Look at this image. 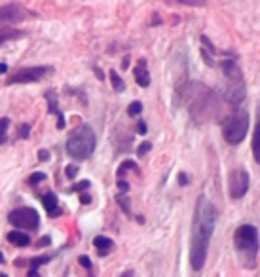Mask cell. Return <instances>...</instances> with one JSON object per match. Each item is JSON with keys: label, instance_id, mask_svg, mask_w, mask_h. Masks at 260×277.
Segmentation results:
<instances>
[{"label": "cell", "instance_id": "cell-1", "mask_svg": "<svg viewBox=\"0 0 260 277\" xmlns=\"http://www.w3.org/2000/svg\"><path fill=\"white\" fill-rule=\"evenodd\" d=\"M219 218V211L213 201L205 196L198 198L194 220H192V237H190V266L194 272H200L207 260L209 243L215 232V224Z\"/></svg>", "mask_w": 260, "mask_h": 277}, {"label": "cell", "instance_id": "cell-2", "mask_svg": "<svg viewBox=\"0 0 260 277\" xmlns=\"http://www.w3.org/2000/svg\"><path fill=\"white\" fill-rule=\"evenodd\" d=\"M95 146H97V137L89 123H80L78 127H74L67 138V152L70 158L78 161H84L91 156L95 152Z\"/></svg>", "mask_w": 260, "mask_h": 277}, {"label": "cell", "instance_id": "cell-3", "mask_svg": "<svg viewBox=\"0 0 260 277\" xmlns=\"http://www.w3.org/2000/svg\"><path fill=\"white\" fill-rule=\"evenodd\" d=\"M234 247L245 262V266L253 268L257 264V255H259V232H257V228L251 224L240 226L234 234Z\"/></svg>", "mask_w": 260, "mask_h": 277}, {"label": "cell", "instance_id": "cell-4", "mask_svg": "<svg viewBox=\"0 0 260 277\" xmlns=\"http://www.w3.org/2000/svg\"><path fill=\"white\" fill-rule=\"evenodd\" d=\"M222 74L226 76V89H224V99L230 104L238 106L243 103L247 87H245V80H243V72L238 67L236 61H222L220 63Z\"/></svg>", "mask_w": 260, "mask_h": 277}, {"label": "cell", "instance_id": "cell-5", "mask_svg": "<svg viewBox=\"0 0 260 277\" xmlns=\"http://www.w3.org/2000/svg\"><path fill=\"white\" fill-rule=\"evenodd\" d=\"M247 131H249V114L243 108H238L222 123V137L228 144L243 142V138L247 137Z\"/></svg>", "mask_w": 260, "mask_h": 277}, {"label": "cell", "instance_id": "cell-6", "mask_svg": "<svg viewBox=\"0 0 260 277\" xmlns=\"http://www.w3.org/2000/svg\"><path fill=\"white\" fill-rule=\"evenodd\" d=\"M8 220L12 222V226H16L19 230H38L40 215L33 207H19L10 213Z\"/></svg>", "mask_w": 260, "mask_h": 277}, {"label": "cell", "instance_id": "cell-7", "mask_svg": "<svg viewBox=\"0 0 260 277\" xmlns=\"http://www.w3.org/2000/svg\"><path fill=\"white\" fill-rule=\"evenodd\" d=\"M53 72V67L50 65H42V67H29V69H21L18 72H14L8 78V86L12 84H33V82H40L42 78H46L48 74Z\"/></svg>", "mask_w": 260, "mask_h": 277}, {"label": "cell", "instance_id": "cell-8", "mask_svg": "<svg viewBox=\"0 0 260 277\" xmlns=\"http://www.w3.org/2000/svg\"><path fill=\"white\" fill-rule=\"evenodd\" d=\"M249 184H251V178H249V173L243 169V167H238L230 173V178H228V190H230V198L232 199H241L243 196L249 190Z\"/></svg>", "mask_w": 260, "mask_h": 277}, {"label": "cell", "instance_id": "cell-9", "mask_svg": "<svg viewBox=\"0 0 260 277\" xmlns=\"http://www.w3.org/2000/svg\"><path fill=\"white\" fill-rule=\"evenodd\" d=\"M27 16H31L29 10H25L21 4L18 2H12V4H6L0 8V27L2 25H14L19 23L23 19H27Z\"/></svg>", "mask_w": 260, "mask_h": 277}, {"label": "cell", "instance_id": "cell-10", "mask_svg": "<svg viewBox=\"0 0 260 277\" xmlns=\"http://www.w3.org/2000/svg\"><path fill=\"white\" fill-rule=\"evenodd\" d=\"M44 97H46V103H48V112L59 118V120H57V127H59V129H65L67 121H65V116H63V112L59 110V103H57V93H55L53 89H48Z\"/></svg>", "mask_w": 260, "mask_h": 277}, {"label": "cell", "instance_id": "cell-11", "mask_svg": "<svg viewBox=\"0 0 260 277\" xmlns=\"http://www.w3.org/2000/svg\"><path fill=\"white\" fill-rule=\"evenodd\" d=\"M133 76H135V82H137L140 87L150 86V74H148L146 61H144V59H140L139 63H137V67L133 69Z\"/></svg>", "mask_w": 260, "mask_h": 277}, {"label": "cell", "instance_id": "cell-12", "mask_svg": "<svg viewBox=\"0 0 260 277\" xmlns=\"http://www.w3.org/2000/svg\"><path fill=\"white\" fill-rule=\"evenodd\" d=\"M42 205L46 209V213L50 215V217H57L61 211L57 207V196L53 194V192H46L44 196H42Z\"/></svg>", "mask_w": 260, "mask_h": 277}, {"label": "cell", "instance_id": "cell-13", "mask_svg": "<svg viewBox=\"0 0 260 277\" xmlns=\"http://www.w3.org/2000/svg\"><path fill=\"white\" fill-rule=\"evenodd\" d=\"M93 245H95L99 257H106V255L114 249V241H112L110 237H106V236H97V237L93 239Z\"/></svg>", "mask_w": 260, "mask_h": 277}, {"label": "cell", "instance_id": "cell-14", "mask_svg": "<svg viewBox=\"0 0 260 277\" xmlns=\"http://www.w3.org/2000/svg\"><path fill=\"white\" fill-rule=\"evenodd\" d=\"M253 156H255V161L260 165V108L257 112V123H255V131H253Z\"/></svg>", "mask_w": 260, "mask_h": 277}, {"label": "cell", "instance_id": "cell-15", "mask_svg": "<svg viewBox=\"0 0 260 277\" xmlns=\"http://www.w3.org/2000/svg\"><path fill=\"white\" fill-rule=\"evenodd\" d=\"M6 237H8V241L12 243V245H18V247H27L31 243V237L27 234H23V232H18V230L10 232Z\"/></svg>", "mask_w": 260, "mask_h": 277}, {"label": "cell", "instance_id": "cell-16", "mask_svg": "<svg viewBox=\"0 0 260 277\" xmlns=\"http://www.w3.org/2000/svg\"><path fill=\"white\" fill-rule=\"evenodd\" d=\"M25 36V31H18V29H4L0 31V46L10 42V40H18V38H23Z\"/></svg>", "mask_w": 260, "mask_h": 277}, {"label": "cell", "instance_id": "cell-17", "mask_svg": "<svg viewBox=\"0 0 260 277\" xmlns=\"http://www.w3.org/2000/svg\"><path fill=\"white\" fill-rule=\"evenodd\" d=\"M48 262H50V257H38V258H33L29 262V272H27V276L38 277V268L44 266V264H48Z\"/></svg>", "mask_w": 260, "mask_h": 277}, {"label": "cell", "instance_id": "cell-18", "mask_svg": "<svg viewBox=\"0 0 260 277\" xmlns=\"http://www.w3.org/2000/svg\"><path fill=\"white\" fill-rule=\"evenodd\" d=\"M108 76H110V84H112V89L116 91V93H121L123 89H125V82L120 78V74L116 72V70H110L108 72Z\"/></svg>", "mask_w": 260, "mask_h": 277}, {"label": "cell", "instance_id": "cell-19", "mask_svg": "<svg viewBox=\"0 0 260 277\" xmlns=\"http://www.w3.org/2000/svg\"><path fill=\"white\" fill-rule=\"evenodd\" d=\"M129 169L137 171L139 167H137V163H135V161H131V159H125V161H121V165L118 167V178H123V175L127 173Z\"/></svg>", "mask_w": 260, "mask_h": 277}, {"label": "cell", "instance_id": "cell-20", "mask_svg": "<svg viewBox=\"0 0 260 277\" xmlns=\"http://www.w3.org/2000/svg\"><path fill=\"white\" fill-rule=\"evenodd\" d=\"M10 127V120L8 118H0V144L6 142V131Z\"/></svg>", "mask_w": 260, "mask_h": 277}, {"label": "cell", "instance_id": "cell-21", "mask_svg": "<svg viewBox=\"0 0 260 277\" xmlns=\"http://www.w3.org/2000/svg\"><path fill=\"white\" fill-rule=\"evenodd\" d=\"M116 201H118V205H120V207L123 209V213L131 217V209H129V199H127V198H125L123 194H120V196L116 198Z\"/></svg>", "mask_w": 260, "mask_h": 277}, {"label": "cell", "instance_id": "cell-22", "mask_svg": "<svg viewBox=\"0 0 260 277\" xmlns=\"http://www.w3.org/2000/svg\"><path fill=\"white\" fill-rule=\"evenodd\" d=\"M175 4H184V6H196V8H203L205 6V0H169Z\"/></svg>", "mask_w": 260, "mask_h": 277}, {"label": "cell", "instance_id": "cell-23", "mask_svg": "<svg viewBox=\"0 0 260 277\" xmlns=\"http://www.w3.org/2000/svg\"><path fill=\"white\" fill-rule=\"evenodd\" d=\"M140 112H142V104L139 101H133V103L127 106V114L129 116H139Z\"/></svg>", "mask_w": 260, "mask_h": 277}, {"label": "cell", "instance_id": "cell-24", "mask_svg": "<svg viewBox=\"0 0 260 277\" xmlns=\"http://www.w3.org/2000/svg\"><path fill=\"white\" fill-rule=\"evenodd\" d=\"M150 150H152V142H150V140H144V142H140L139 144L137 154H139V156H144V154H148Z\"/></svg>", "mask_w": 260, "mask_h": 277}, {"label": "cell", "instance_id": "cell-25", "mask_svg": "<svg viewBox=\"0 0 260 277\" xmlns=\"http://www.w3.org/2000/svg\"><path fill=\"white\" fill-rule=\"evenodd\" d=\"M89 180H82V182H76V184H72L69 188V192H82V190H87L89 188Z\"/></svg>", "mask_w": 260, "mask_h": 277}, {"label": "cell", "instance_id": "cell-26", "mask_svg": "<svg viewBox=\"0 0 260 277\" xmlns=\"http://www.w3.org/2000/svg\"><path fill=\"white\" fill-rule=\"evenodd\" d=\"M42 180H46V175L44 173H33L29 177V184H31V186H35V184L42 182Z\"/></svg>", "mask_w": 260, "mask_h": 277}, {"label": "cell", "instance_id": "cell-27", "mask_svg": "<svg viewBox=\"0 0 260 277\" xmlns=\"http://www.w3.org/2000/svg\"><path fill=\"white\" fill-rule=\"evenodd\" d=\"M31 135V125L29 123H23L21 127H19V138H27Z\"/></svg>", "mask_w": 260, "mask_h": 277}, {"label": "cell", "instance_id": "cell-28", "mask_svg": "<svg viewBox=\"0 0 260 277\" xmlns=\"http://www.w3.org/2000/svg\"><path fill=\"white\" fill-rule=\"evenodd\" d=\"M201 55H203V59H205V63H207V67H215V59L211 57V53H209L205 48H201Z\"/></svg>", "mask_w": 260, "mask_h": 277}, {"label": "cell", "instance_id": "cell-29", "mask_svg": "<svg viewBox=\"0 0 260 277\" xmlns=\"http://www.w3.org/2000/svg\"><path fill=\"white\" fill-rule=\"evenodd\" d=\"M65 175H67L69 178H74V177L78 175V167H76V165H67V167H65Z\"/></svg>", "mask_w": 260, "mask_h": 277}, {"label": "cell", "instance_id": "cell-30", "mask_svg": "<svg viewBox=\"0 0 260 277\" xmlns=\"http://www.w3.org/2000/svg\"><path fill=\"white\" fill-rule=\"evenodd\" d=\"M177 178H179V184H180V186H188V182H190V178H188L186 173H179Z\"/></svg>", "mask_w": 260, "mask_h": 277}, {"label": "cell", "instance_id": "cell-31", "mask_svg": "<svg viewBox=\"0 0 260 277\" xmlns=\"http://www.w3.org/2000/svg\"><path fill=\"white\" fill-rule=\"evenodd\" d=\"M118 190H120L121 194H125V192L129 190V184H127L123 178H118Z\"/></svg>", "mask_w": 260, "mask_h": 277}, {"label": "cell", "instance_id": "cell-32", "mask_svg": "<svg viewBox=\"0 0 260 277\" xmlns=\"http://www.w3.org/2000/svg\"><path fill=\"white\" fill-rule=\"evenodd\" d=\"M80 264H82V266H84V268H87V270H91V260H89V257H86V255H82V257H80Z\"/></svg>", "mask_w": 260, "mask_h": 277}, {"label": "cell", "instance_id": "cell-33", "mask_svg": "<svg viewBox=\"0 0 260 277\" xmlns=\"http://www.w3.org/2000/svg\"><path fill=\"white\" fill-rule=\"evenodd\" d=\"M146 131H148L146 123H144V121H139V123H137V133H139V135H146Z\"/></svg>", "mask_w": 260, "mask_h": 277}, {"label": "cell", "instance_id": "cell-34", "mask_svg": "<svg viewBox=\"0 0 260 277\" xmlns=\"http://www.w3.org/2000/svg\"><path fill=\"white\" fill-rule=\"evenodd\" d=\"M38 159L40 161H48L50 159V152L48 150H38Z\"/></svg>", "mask_w": 260, "mask_h": 277}, {"label": "cell", "instance_id": "cell-35", "mask_svg": "<svg viewBox=\"0 0 260 277\" xmlns=\"http://www.w3.org/2000/svg\"><path fill=\"white\" fill-rule=\"evenodd\" d=\"M50 243H52V237L46 236V237H42V239L38 241V247H46V245H50Z\"/></svg>", "mask_w": 260, "mask_h": 277}, {"label": "cell", "instance_id": "cell-36", "mask_svg": "<svg viewBox=\"0 0 260 277\" xmlns=\"http://www.w3.org/2000/svg\"><path fill=\"white\" fill-rule=\"evenodd\" d=\"M80 203H82V205L91 203V198H89V196H86V194H82V196H80Z\"/></svg>", "mask_w": 260, "mask_h": 277}, {"label": "cell", "instance_id": "cell-37", "mask_svg": "<svg viewBox=\"0 0 260 277\" xmlns=\"http://www.w3.org/2000/svg\"><path fill=\"white\" fill-rule=\"evenodd\" d=\"M93 72L99 76V80H104V74H103V70L99 69V67H93Z\"/></svg>", "mask_w": 260, "mask_h": 277}, {"label": "cell", "instance_id": "cell-38", "mask_svg": "<svg viewBox=\"0 0 260 277\" xmlns=\"http://www.w3.org/2000/svg\"><path fill=\"white\" fill-rule=\"evenodd\" d=\"M120 277H135V272H131V270H127V272H123Z\"/></svg>", "mask_w": 260, "mask_h": 277}, {"label": "cell", "instance_id": "cell-39", "mask_svg": "<svg viewBox=\"0 0 260 277\" xmlns=\"http://www.w3.org/2000/svg\"><path fill=\"white\" fill-rule=\"evenodd\" d=\"M6 70H8V65H6V63H0V74H4Z\"/></svg>", "mask_w": 260, "mask_h": 277}, {"label": "cell", "instance_id": "cell-40", "mask_svg": "<svg viewBox=\"0 0 260 277\" xmlns=\"http://www.w3.org/2000/svg\"><path fill=\"white\" fill-rule=\"evenodd\" d=\"M121 67H123V69H127V67H129V57H125V59H123V63H121Z\"/></svg>", "mask_w": 260, "mask_h": 277}, {"label": "cell", "instance_id": "cell-41", "mask_svg": "<svg viewBox=\"0 0 260 277\" xmlns=\"http://www.w3.org/2000/svg\"><path fill=\"white\" fill-rule=\"evenodd\" d=\"M4 262H6V260H4V255L0 253V264H4Z\"/></svg>", "mask_w": 260, "mask_h": 277}, {"label": "cell", "instance_id": "cell-42", "mask_svg": "<svg viewBox=\"0 0 260 277\" xmlns=\"http://www.w3.org/2000/svg\"><path fill=\"white\" fill-rule=\"evenodd\" d=\"M0 277H8V276H6V274H0Z\"/></svg>", "mask_w": 260, "mask_h": 277}]
</instances>
